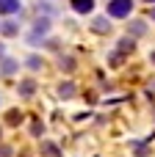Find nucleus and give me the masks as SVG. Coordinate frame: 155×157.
<instances>
[{
	"label": "nucleus",
	"mask_w": 155,
	"mask_h": 157,
	"mask_svg": "<svg viewBox=\"0 0 155 157\" xmlns=\"http://www.w3.org/2000/svg\"><path fill=\"white\" fill-rule=\"evenodd\" d=\"M130 11H133V0H111L108 3V17H114V19H125Z\"/></svg>",
	"instance_id": "obj_1"
},
{
	"label": "nucleus",
	"mask_w": 155,
	"mask_h": 157,
	"mask_svg": "<svg viewBox=\"0 0 155 157\" xmlns=\"http://www.w3.org/2000/svg\"><path fill=\"white\" fill-rule=\"evenodd\" d=\"M72 8H75L78 14H89V11L94 8V0H72Z\"/></svg>",
	"instance_id": "obj_2"
},
{
	"label": "nucleus",
	"mask_w": 155,
	"mask_h": 157,
	"mask_svg": "<svg viewBox=\"0 0 155 157\" xmlns=\"http://www.w3.org/2000/svg\"><path fill=\"white\" fill-rule=\"evenodd\" d=\"M19 11V0H0V14H14Z\"/></svg>",
	"instance_id": "obj_3"
},
{
	"label": "nucleus",
	"mask_w": 155,
	"mask_h": 157,
	"mask_svg": "<svg viewBox=\"0 0 155 157\" xmlns=\"http://www.w3.org/2000/svg\"><path fill=\"white\" fill-rule=\"evenodd\" d=\"M72 94H75V86H72V83H61V86H58V97L69 99Z\"/></svg>",
	"instance_id": "obj_4"
},
{
	"label": "nucleus",
	"mask_w": 155,
	"mask_h": 157,
	"mask_svg": "<svg viewBox=\"0 0 155 157\" xmlns=\"http://www.w3.org/2000/svg\"><path fill=\"white\" fill-rule=\"evenodd\" d=\"M108 28H111V22H105L103 17H100V19H94V30H100V33H105Z\"/></svg>",
	"instance_id": "obj_5"
},
{
	"label": "nucleus",
	"mask_w": 155,
	"mask_h": 157,
	"mask_svg": "<svg viewBox=\"0 0 155 157\" xmlns=\"http://www.w3.org/2000/svg\"><path fill=\"white\" fill-rule=\"evenodd\" d=\"M3 33H6V36H14V33H17V25H14V22H6V25H3Z\"/></svg>",
	"instance_id": "obj_6"
},
{
	"label": "nucleus",
	"mask_w": 155,
	"mask_h": 157,
	"mask_svg": "<svg viewBox=\"0 0 155 157\" xmlns=\"http://www.w3.org/2000/svg\"><path fill=\"white\" fill-rule=\"evenodd\" d=\"M119 50H122V52L133 50V39H122V41H119Z\"/></svg>",
	"instance_id": "obj_7"
},
{
	"label": "nucleus",
	"mask_w": 155,
	"mask_h": 157,
	"mask_svg": "<svg viewBox=\"0 0 155 157\" xmlns=\"http://www.w3.org/2000/svg\"><path fill=\"white\" fill-rule=\"evenodd\" d=\"M22 94H25V97H31V94H33V83H31V80H25V83H22Z\"/></svg>",
	"instance_id": "obj_8"
},
{
	"label": "nucleus",
	"mask_w": 155,
	"mask_h": 157,
	"mask_svg": "<svg viewBox=\"0 0 155 157\" xmlns=\"http://www.w3.org/2000/svg\"><path fill=\"white\" fill-rule=\"evenodd\" d=\"M14 69H17V63H14V61H6V63H3V72H6V75H11Z\"/></svg>",
	"instance_id": "obj_9"
},
{
	"label": "nucleus",
	"mask_w": 155,
	"mask_h": 157,
	"mask_svg": "<svg viewBox=\"0 0 155 157\" xmlns=\"http://www.w3.org/2000/svg\"><path fill=\"white\" fill-rule=\"evenodd\" d=\"M19 119H22V113H8V116H6V121H8V124H17Z\"/></svg>",
	"instance_id": "obj_10"
},
{
	"label": "nucleus",
	"mask_w": 155,
	"mask_h": 157,
	"mask_svg": "<svg viewBox=\"0 0 155 157\" xmlns=\"http://www.w3.org/2000/svg\"><path fill=\"white\" fill-rule=\"evenodd\" d=\"M42 149H44V152H47V155H50V157H55V155H58V149H55V146H53V144H44V146H42Z\"/></svg>",
	"instance_id": "obj_11"
},
{
	"label": "nucleus",
	"mask_w": 155,
	"mask_h": 157,
	"mask_svg": "<svg viewBox=\"0 0 155 157\" xmlns=\"http://www.w3.org/2000/svg\"><path fill=\"white\" fill-rule=\"evenodd\" d=\"M28 66H31V69H39V66H42V61L33 55V58H28Z\"/></svg>",
	"instance_id": "obj_12"
},
{
	"label": "nucleus",
	"mask_w": 155,
	"mask_h": 157,
	"mask_svg": "<svg viewBox=\"0 0 155 157\" xmlns=\"http://www.w3.org/2000/svg\"><path fill=\"white\" fill-rule=\"evenodd\" d=\"M150 17H153V19H155V8H153V11H150Z\"/></svg>",
	"instance_id": "obj_13"
},
{
	"label": "nucleus",
	"mask_w": 155,
	"mask_h": 157,
	"mask_svg": "<svg viewBox=\"0 0 155 157\" xmlns=\"http://www.w3.org/2000/svg\"><path fill=\"white\" fill-rule=\"evenodd\" d=\"M147 3H155V0H147Z\"/></svg>",
	"instance_id": "obj_14"
}]
</instances>
